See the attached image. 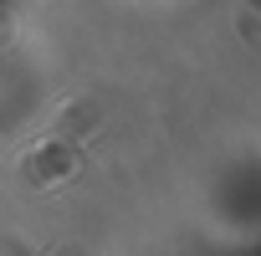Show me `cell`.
Wrapping results in <instances>:
<instances>
[{
	"mask_svg": "<svg viewBox=\"0 0 261 256\" xmlns=\"http://www.w3.org/2000/svg\"><path fill=\"white\" fill-rule=\"evenodd\" d=\"M67 169H72V154H67V149H46V154L26 159V180H31V185H57Z\"/></svg>",
	"mask_w": 261,
	"mask_h": 256,
	"instance_id": "6da1fadb",
	"label": "cell"
}]
</instances>
